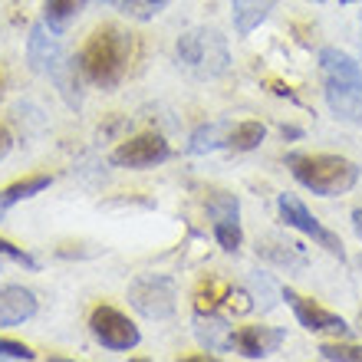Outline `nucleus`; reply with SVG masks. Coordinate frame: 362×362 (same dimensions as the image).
Masks as SVG:
<instances>
[{
    "label": "nucleus",
    "mask_w": 362,
    "mask_h": 362,
    "mask_svg": "<svg viewBox=\"0 0 362 362\" xmlns=\"http://www.w3.org/2000/svg\"><path fill=\"white\" fill-rule=\"evenodd\" d=\"M129 59H132V37L122 27H115V23H103L86 37L76 66L89 83L112 89L129 73Z\"/></svg>",
    "instance_id": "nucleus-1"
},
{
    "label": "nucleus",
    "mask_w": 362,
    "mask_h": 362,
    "mask_svg": "<svg viewBox=\"0 0 362 362\" xmlns=\"http://www.w3.org/2000/svg\"><path fill=\"white\" fill-rule=\"evenodd\" d=\"M320 69H323V95L336 119L349 125H362V66L359 59L336 47L320 49Z\"/></svg>",
    "instance_id": "nucleus-2"
},
{
    "label": "nucleus",
    "mask_w": 362,
    "mask_h": 362,
    "mask_svg": "<svg viewBox=\"0 0 362 362\" xmlns=\"http://www.w3.org/2000/svg\"><path fill=\"white\" fill-rule=\"evenodd\" d=\"M27 59H30V66H33V73L47 76L59 89V95L66 99L69 109L83 105V89H79V73H76L79 66L66 57L63 43L57 40V30H49L47 23H37V27L30 30Z\"/></svg>",
    "instance_id": "nucleus-3"
},
{
    "label": "nucleus",
    "mask_w": 362,
    "mask_h": 362,
    "mask_svg": "<svg viewBox=\"0 0 362 362\" xmlns=\"http://www.w3.org/2000/svg\"><path fill=\"white\" fill-rule=\"evenodd\" d=\"M286 165H290L293 178L320 198L346 194L359 181V165L343 158V155H290Z\"/></svg>",
    "instance_id": "nucleus-4"
},
{
    "label": "nucleus",
    "mask_w": 362,
    "mask_h": 362,
    "mask_svg": "<svg viewBox=\"0 0 362 362\" xmlns=\"http://www.w3.org/2000/svg\"><path fill=\"white\" fill-rule=\"evenodd\" d=\"M175 57L191 76L198 79H218L230 69V49L228 37L214 27H191L185 30L175 43Z\"/></svg>",
    "instance_id": "nucleus-5"
},
{
    "label": "nucleus",
    "mask_w": 362,
    "mask_h": 362,
    "mask_svg": "<svg viewBox=\"0 0 362 362\" xmlns=\"http://www.w3.org/2000/svg\"><path fill=\"white\" fill-rule=\"evenodd\" d=\"M276 208H280V218L286 221V228H293V230H300V234H306V238H313L316 247H323L326 254L346 260V250H343L339 234H333V230L326 228L323 221L316 218L313 211L306 208L296 194H276Z\"/></svg>",
    "instance_id": "nucleus-6"
},
{
    "label": "nucleus",
    "mask_w": 362,
    "mask_h": 362,
    "mask_svg": "<svg viewBox=\"0 0 362 362\" xmlns=\"http://www.w3.org/2000/svg\"><path fill=\"white\" fill-rule=\"evenodd\" d=\"M129 303H132L135 313H142L145 320H168L178 306V290L168 276L148 274L132 280L129 286Z\"/></svg>",
    "instance_id": "nucleus-7"
},
{
    "label": "nucleus",
    "mask_w": 362,
    "mask_h": 362,
    "mask_svg": "<svg viewBox=\"0 0 362 362\" xmlns=\"http://www.w3.org/2000/svg\"><path fill=\"white\" fill-rule=\"evenodd\" d=\"M89 329H93L95 343H103L105 349H112V353H129L139 346L142 333H139V326L122 313V310H115V306H95L93 316H89Z\"/></svg>",
    "instance_id": "nucleus-8"
},
{
    "label": "nucleus",
    "mask_w": 362,
    "mask_h": 362,
    "mask_svg": "<svg viewBox=\"0 0 362 362\" xmlns=\"http://www.w3.org/2000/svg\"><path fill=\"white\" fill-rule=\"evenodd\" d=\"M168 158H172V145L158 132L132 135V139L115 145V152L109 155V162L119 165V168H155V165L168 162Z\"/></svg>",
    "instance_id": "nucleus-9"
},
{
    "label": "nucleus",
    "mask_w": 362,
    "mask_h": 362,
    "mask_svg": "<svg viewBox=\"0 0 362 362\" xmlns=\"http://www.w3.org/2000/svg\"><path fill=\"white\" fill-rule=\"evenodd\" d=\"M280 300H286V306L293 310V316L300 320V326L303 329H310V333H329V336H349V323H346L343 316L329 313L326 306H320L316 300H310V296H300L296 290H290V286H284L280 290Z\"/></svg>",
    "instance_id": "nucleus-10"
},
{
    "label": "nucleus",
    "mask_w": 362,
    "mask_h": 362,
    "mask_svg": "<svg viewBox=\"0 0 362 362\" xmlns=\"http://www.w3.org/2000/svg\"><path fill=\"white\" fill-rule=\"evenodd\" d=\"M284 336V329H274V326H244V329H234V349L244 359H267L280 349Z\"/></svg>",
    "instance_id": "nucleus-11"
},
{
    "label": "nucleus",
    "mask_w": 362,
    "mask_h": 362,
    "mask_svg": "<svg viewBox=\"0 0 362 362\" xmlns=\"http://www.w3.org/2000/svg\"><path fill=\"white\" fill-rule=\"evenodd\" d=\"M37 316V296L27 286H0V326H20Z\"/></svg>",
    "instance_id": "nucleus-12"
},
{
    "label": "nucleus",
    "mask_w": 362,
    "mask_h": 362,
    "mask_svg": "<svg viewBox=\"0 0 362 362\" xmlns=\"http://www.w3.org/2000/svg\"><path fill=\"white\" fill-rule=\"evenodd\" d=\"M194 336L208 353H230L234 349V326L228 320H221L218 313L194 316Z\"/></svg>",
    "instance_id": "nucleus-13"
},
{
    "label": "nucleus",
    "mask_w": 362,
    "mask_h": 362,
    "mask_svg": "<svg viewBox=\"0 0 362 362\" xmlns=\"http://www.w3.org/2000/svg\"><path fill=\"white\" fill-rule=\"evenodd\" d=\"M276 7V0H230V20L240 37H247L270 17V10Z\"/></svg>",
    "instance_id": "nucleus-14"
},
{
    "label": "nucleus",
    "mask_w": 362,
    "mask_h": 362,
    "mask_svg": "<svg viewBox=\"0 0 362 362\" xmlns=\"http://www.w3.org/2000/svg\"><path fill=\"white\" fill-rule=\"evenodd\" d=\"M234 293V286L221 276H204L198 286H194V310L198 313H218V306H224Z\"/></svg>",
    "instance_id": "nucleus-15"
},
{
    "label": "nucleus",
    "mask_w": 362,
    "mask_h": 362,
    "mask_svg": "<svg viewBox=\"0 0 362 362\" xmlns=\"http://www.w3.org/2000/svg\"><path fill=\"white\" fill-rule=\"evenodd\" d=\"M83 7H86V0H43V23L63 33L83 13Z\"/></svg>",
    "instance_id": "nucleus-16"
},
{
    "label": "nucleus",
    "mask_w": 362,
    "mask_h": 362,
    "mask_svg": "<svg viewBox=\"0 0 362 362\" xmlns=\"http://www.w3.org/2000/svg\"><path fill=\"white\" fill-rule=\"evenodd\" d=\"M228 132H230V122H211V125H201L198 132L191 135L188 142V152L191 155H204V152H214V148H228Z\"/></svg>",
    "instance_id": "nucleus-17"
},
{
    "label": "nucleus",
    "mask_w": 362,
    "mask_h": 362,
    "mask_svg": "<svg viewBox=\"0 0 362 362\" xmlns=\"http://www.w3.org/2000/svg\"><path fill=\"white\" fill-rule=\"evenodd\" d=\"M53 178L49 175H30L23 181H13L7 188H0V208H10V204H17V201H27L33 194H40L43 188H49Z\"/></svg>",
    "instance_id": "nucleus-18"
},
{
    "label": "nucleus",
    "mask_w": 362,
    "mask_h": 362,
    "mask_svg": "<svg viewBox=\"0 0 362 362\" xmlns=\"http://www.w3.org/2000/svg\"><path fill=\"white\" fill-rule=\"evenodd\" d=\"M264 135H267V129L260 122H238L228 132V148L230 152H254L264 142Z\"/></svg>",
    "instance_id": "nucleus-19"
},
{
    "label": "nucleus",
    "mask_w": 362,
    "mask_h": 362,
    "mask_svg": "<svg viewBox=\"0 0 362 362\" xmlns=\"http://www.w3.org/2000/svg\"><path fill=\"white\" fill-rule=\"evenodd\" d=\"M208 214L214 221H240V201L230 191H208Z\"/></svg>",
    "instance_id": "nucleus-20"
},
{
    "label": "nucleus",
    "mask_w": 362,
    "mask_h": 362,
    "mask_svg": "<svg viewBox=\"0 0 362 362\" xmlns=\"http://www.w3.org/2000/svg\"><path fill=\"white\" fill-rule=\"evenodd\" d=\"M214 240L221 247L234 254V250L244 244V230H240V221H214Z\"/></svg>",
    "instance_id": "nucleus-21"
},
{
    "label": "nucleus",
    "mask_w": 362,
    "mask_h": 362,
    "mask_svg": "<svg viewBox=\"0 0 362 362\" xmlns=\"http://www.w3.org/2000/svg\"><path fill=\"white\" fill-rule=\"evenodd\" d=\"M320 356L326 362H362V346L353 343H323L320 346Z\"/></svg>",
    "instance_id": "nucleus-22"
},
{
    "label": "nucleus",
    "mask_w": 362,
    "mask_h": 362,
    "mask_svg": "<svg viewBox=\"0 0 362 362\" xmlns=\"http://www.w3.org/2000/svg\"><path fill=\"white\" fill-rule=\"evenodd\" d=\"M168 0H119V10L135 20H152Z\"/></svg>",
    "instance_id": "nucleus-23"
},
{
    "label": "nucleus",
    "mask_w": 362,
    "mask_h": 362,
    "mask_svg": "<svg viewBox=\"0 0 362 362\" xmlns=\"http://www.w3.org/2000/svg\"><path fill=\"white\" fill-rule=\"evenodd\" d=\"M257 250L264 257L276 260L280 267H303V254H300V247H293V244H284V250H274L270 244H257Z\"/></svg>",
    "instance_id": "nucleus-24"
},
{
    "label": "nucleus",
    "mask_w": 362,
    "mask_h": 362,
    "mask_svg": "<svg viewBox=\"0 0 362 362\" xmlns=\"http://www.w3.org/2000/svg\"><path fill=\"white\" fill-rule=\"evenodd\" d=\"M0 257H7V260H13V264H20V267H27V270H40V264H37V257H30L27 250H20V247H13L7 238H0Z\"/></svg>",
    "instance_id": "nucleus-25"
},
{
    "label": "nucleus",
    "mask_w": 362,
    "mask_h": 362,
    "mask_svg": "<svg viewBox=\"0 0 362 362\" xmlns=\"http://www.w3.org/2000/svg\"><path fill=\"white\" fill-rule=\"evenodd\" d=\"M0 359H17V362H30V359H37V353H33L30 346L17 343V339H4V336H0Z\"/></svg>",
    "instance_id": "nucleus-26"
},
{
    "label": "nucleus",
    "mask_w": 362,
    "mask_h": 362,
    "mask_svg": "<svg viewBox=\"0 0 362 362\" xmlns=\"http://www.w3.org/2000/svg\"><path fill=\"white\" fill-rule=\"evenodd\" d=\"M250 286H254V293L250 296H264V300H267V296H276V290H274V284H270V276L267 274H254L250 276ZM270 300H267V310H270Z\"/></svg>",
    "instance_id": "nucleus-27"
},
{
    "label": "nucleus",
    "mask_w": 362,
    "mask_h": 362,
    "mask_svg": "<svg viewBox=\"0 0 362 362\" xmlns=\"http://www.w3.org/2000/svg\"><path fill=\"white\" fill-rule=\"evenodd\" d=\"M10 148H13V139H10V132L4 129V125H0V162H4V158L10 155Z\"/></svg>",
    "instance_id": "nucleus-28"
},
{
    "label": "nucleus",
    "mask_w": 362,
    "mask_h": 362,
    "mask_svg": "<svg viewBox=\"0 0 362 362\" xmlns=\"http://www.w3.org/2000/svg\"><path fill=\"white\" fill-rule=\"evenodd\" d=\"M353 228H356V234L362 238V208H356V211H353Z\"/></svg>",
    "instance_id": "nucleus-29"
},
{
    "label": "nucleus",
    "mask_w": 362,
    "mask_h": 362,
    "mask_svg": "<svg viewBox=\"0 0 362 362\" xmlns=\"http://www.w3.org/2000/svg\"><path fill=\"white\" fill-rule=\"evenodd\" d=\"M4 89H7V76L0 73V99H4Z\"/></svg>",
    "instance_id": "nucleus-30"
},
{
    "label": "nucleus",
    "mask_w": 362,
    "mask_h": 362,
    "mask_svg": "<svg viewBox=\"0 0 362 362\" xmlns=\"http://www.w3.org/2000/svg\"><path fill=\"white\" fill-rule=\"evenodd\" d=\"M99 4H109V7H119V0H99Z\"/></svg>",
    "instance_id": "nucleus-31"
},
{
    "label": "nucleus",
    "mask_w": 362,
    "mask_h": 362,
    "mask_svg": "<svg viewBox=\"0 0 362 362\" xmlns=\"http://www.w3.org/2000/svg\"><path fill=\"white\" fill-rule=\"evenodd\" d=\"M356 326H359V333H362V310H359V320H356Z\"/></svg>",
    "instance_id": "nucleus-32"
},
{
    "label": "nucleus",
    "mask_w": 362,
    "mask_h": 362,
    "mask_svg": "<svg viewBox=\"0 0 362 362\" xmlns=\"http://www.w3.org/2000/svg\"><path fill=\"white\" fill-rule=\"evenodd\" d=\"M343 4H353V0H343Z\"/></svg>",
    "instance_id": "nucleus-33"
},
{
    "label": "nucleus",
    "mask_w": 362,
    "mask_h": 362,
    "mask_svg": "<svg viewBox=\"0 0 362 362\" xmlns=\"http://www.w3.org/2000/svg\"><path fill=\"white\" fill-rule=\"evenodd\" d=\"M0 270H4V267H0Z\"/></svg>",
    "instance_id": "nucleus-34"
}]
</instances>
